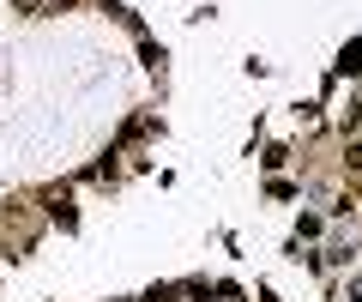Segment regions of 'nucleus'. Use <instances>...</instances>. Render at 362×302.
Instances as JSON below:
<instances>
[{"instance_id": "1", "label": "nucleus", "mask_w": 362, "mask_h": 302, "mask_svg": "<svg viewBox=\"0 0 362 302\" xmlns=\"http://www.w3.org/2000/svg\"><path fill=\"white\" fill-rule=\"evenodd\" d=\"M338 73H362V37L350 42V49H344V61H338Z\"/></svg>"}]
</instances>
